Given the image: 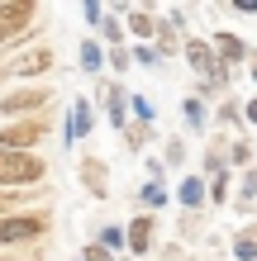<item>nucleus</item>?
I'll list each match as a JSON object with an SVG mask.
<instances>
[{
	"instance_id": "24",
	"label": "nucleus",
	"mask_w": 257,
	"mask_h": 261,
	"mask_svg": "<svg viewBox=\"0 0 257 261\" xmlns=\"http://www.w3.org/2000/svg\"><path fill=\"white\" fill-rule=\"evenodd\" d=\"M124 238H129V233H119V228H105V247H119Z\"/></svg>"
},
{
	"instance_id": "11",
	"label": "nucleus",
	"mask_w": 257,
	"mask_h": 261,
	"mask_svg": "<svg viewBox=\"0 0 257 261\" xmlns=\"http://www.w3.org/2000/svg\"><path fill=\"white\" fill-rule=\"evenodd\" d=\"M129 29H133L138 38H153V34H162V24H157L148 10H129Z\"/></svg>"
},
{
	"instance_id": "27",
	"label": "nucleus",
	"mask_w": 257,
	"mask_h": 261,
	"mask_svg": "<svg viewBox=\"0 0 257 261\" xmlns=\"http://www.w3.org/2000/svg\"><path fill=\"white\" fill-rule=\"evenodd\" d=\"M252 81H257V57H252Z\"/></svg>"
},
{
	"instance_id": "20",
	"label": "nucleus",
	"mask_w": 257,
	"mask_h": 261,
	"mask_svg": "<svg viewBox=\"0 0 257 261\" xmlns=\"http://www.w3.org/2000/svg\"><path fill=\"white\" fill-rule=\"evenodd\" d=\"M133 114H138V119H153V100H148V95H133Z\"/></svg>"
},
{
	"instance_id": "18",
	"label": "nucleus",
	"mask_w": 257,
	"mask_h": 261,
	"mask_svg": "<svg viewBox=\"0 0 257 261\" xmlns=\"http://www.w3.org/2000/svg\"><path fill=\"white\" fill-rule=\"evenodd\" d=\"M81 14H86L90 24H105V5H96V0H86V5H81Z\"/></svg>"
},
{
	"instance_id": "16",
	"label": "nucleus",
	"mask_w": 257,
	"mask_h": 261,
	"mask_svg": "<svg viewBox=\"0 0 257 261\" xmlns=\"http://www.w3.org/2000/svg\"><path fill=\"white\" fill-rule=\"evenodd\" d=\"M143 204H148V209L167 204V186H162V180H148V186H143Z\"/></svg>"
},
{
	"instance_id": "10",
	"label": "nucleus",
	"mask_w": 257,
	"mask_h": 261,
	"mask_svg": "<svg viewBox=\"0 0 257 261\" xmlns=\"http://www.w3.org/2000/svg\"><path fill=\"white\" fill-rule=\"evenodd\" d=\"M205 195H209V190H205L200 176H186V180H181V204H186V209H200Z\"/></svg>"
},
{
	"instance_id": "9",
	"label": "nucleus",
	"mask_w": 257,
	"mask_h": 261,
	"mask_svg": "<svg viewBox=\"0 0 257 261\" xmlns=\"http://www.w3.org/2000/svg\"><path fill=\"white\" fill-rule=\"evenodd\" d=\"M153 247V214H138L129 223V252H148Z\"/></svg>"
},
{
	"instance_id": "12",
	"label": "nucleus",
	"mask_w": 257,
	"mask_h": 261,
	"mask_svg": "<svg viewBox=\"0 0 257 261\" xmlns=\"http://www.w3.org/2000/svg\"><path fill=\"white\" fill-rule=\"evenodd\" d=\"M215 53H219V62H238L248 48H243V38H233V34H219L215 38Z\"/></svg>"
},
{
	"instance_id": "4",
	"label": "nucleus",
	"mask_w": 257,
	"mask_h": 261,
	"mask_svg": "<svg viewBox=\"0 0 257 261\" xmlns=\"http://www.w3.org/2000/svg\"><path fill=\"white\" fill-rule=\"evenodd\" d=\"M38 138H48V128H43V119H29V124H10L0 133V147L5 152H29Z\"/></svg>"
},
{
	"instance_id": "13",
	"label": "nucleus",
	"mask_w": 257,
	"mask_h": 261,
	"mask_svg": "<svg viewBox=\"0 0 257 261\" xmlns=\"http://www.w3.org/2000/svg\"><path fill=\"white\" fill-rule=\"evenodd\" d=\"M81 180L90 186V195H105V166H100L96 157H86V162H81Z\"/></svg>"
},
{
	"instance_id": "3",
	"label": "nucleus",
	"mask_w": 257,
	"mask_h": 261,
	"mask_svg": "<svg viewBox=\"0 0 257 261\" xmlns=\"http://www.w3.org/2000/svg\"><path fill=\"white\" fill-rule=\"evenodd\" d=\"M186 62H191L195 71H200L209 86H215V81H224V67H219V53H215V43H200V38H191V43H186Z\"/></svg>"
},
{
	"instance_id": "7",
	"label": "nucleus",
	"mask_w": 257,
	"mask_h": 261,
	"mask_svg": "<svg viewBox=\"0 0 257 261\" xmlns=\"http://www.w3.org/2000/svg\"><path fill=\"white\" fill-rule=\"evenodd\" d=\"M90 124H96V114H90V100H77V105H72V119H67V143L86 138Z\"/></svg>"
},
{
	"instance_id": "26",
	"label": "nucleus",
	"mask_w": 257,
	"mask_h": 261,
	"mask_svg": "<svg viewBox=\"0 0 257 261\" xmlns=\"http://www.w3.org/2000/svg\"><path fill=\"white\" fill-rule=\"evenodd\" d=\"M248 119H252V124H257V100H248V110H243Z\"/></svg>"
},
{
	"instance_id": "19",
	"label": "nucleus",
	"mask_w": 257,
	"mask_h": 261,
	"mask_svg": "<svg viewBox=\"0 0 257 261\" xmlns=\"http://www.w3.org/2000/svg\"><path fill=\"white\" fill-rule=\"evenodd\" d=\"M81 261H110V247H105V242H90Z\"/></svg>"
},
{
	"instance_id": "17",
	"label": "nucleus",
	"mask_w": 257,
	"mask_h": 261,
	"mask_svg": "<svg viewBox=\"0 0 257 261\" xmlns=\"http://www.w3.org/2000/svg\"><path fill=\"white\" fill-rule=\"evenodd\" d=\"M100 34H105V43H114V48H119V19H110V14H105Z\"/></svg>"
},
{
	"instance_id": "1",
	"label": "nucleus",
	"mask_w": 257,
	"mask_h": 261,
	"mask_svg": "<svg viewBox=\"0 0 257 261\" xmlns=\"http://www.w3.org/2000/svg\"><path fill=\"white\" fill-rule=\"evenodd\" d=\"M43 180V162L34 152H5L0 147V186H38Z\"/></svg>"
},
{
	"instance_id": "14",
	"label": "nucleus",
	"mask_w": 257,
	"mask_h": 261,
	"mask_svg": "<svg viewBox=\"0 0 257 261\" xmlns=\"http://www.w3.org/2000/svg\"><path fill=\"white\" fill-rule=\"evenodd\" d=\"M233 252H238V261H257V228H243L233 238Z\"/></svg>"
},
{
	"instance_id": "6",
	"label": "nucleus",
	"mask_w": 257,
	"mask_h": 261,
	"mask_svg": "<svg viewBox=\"0 0 257 261\" xmlns=\"http://www.w3.org/2000/svg\"><path fill=\"white\" fill-rule=\"evenodd\" d=\"M48 105V90H14V95L0 100V114H34Z\"/></svg>"
},
{
	"instance_id": "21",
	"label": "nucleus",
	"mask_w": 257,
	"mask_h": 261,
	"mask_svg": "<svg viewBox=\"0 0 257 261\" xmlns=\"http://www.w3.org/2000/svg\"><path fill=\"white\" fill-rule=\"evenodd\" d=\"M186 119H191V124H205V105L200 100H186Z\"/></svg>"
},
{
	"instance_id": "25",
	"label": "nucleus",
	"mask_w": 257,
	"mask_h": 261,
	"mask_svg": "<svg viewBox=\"0 0 257 261\" xmlns=\"http://www.w3.org/2000/svg\"><path fill=\"white\" fill-rule=\"evenodd\" d=\"M124 138H129V147H143V138H148V128H129Z\"/></svg>"
},
{
	"instance_id": "2",
	"label": "nucleus",
	"mask_w": 257,
	"mask_h": 261,
	"mask_svg": "<svg viewBox=\"0 0 257 261\" xmlns=\"http://www.w3.org/2000/svg\"><path fill=\"white\" fill-rule=\"evenodd\" d=\"M29 24H34V0H10V5H0V43L19 38Z\"/></svg>"
},
{
	"instance_id": "5",
	"label": "nucleus",
	"mask_w": 257,
	"mask_h": 261,
	"mask_svg": "<svg viewBox=\"0 0 257 261\" xmlns=\"http://www.w3.org/2000/svg\"><path fill=\"white\" fill-rule=\"evenodd\" d=\"M43 233V219L34 214H10V219H0V242H19V238H38Z\"/></svg>"
},
{
	"instance_id": "23",
	"label": "nucleus",
	"mask_w": 257,
	"mask_h": 261,
	"mask_svg": "<svg viewBox=\"0 0 257 261\" xmlns=\"http://www.w3.org/2000/svg\"><path fill=\"white\" fill-rule=\"evenodd\" d=\"M110 67H114V71H124V67H129V53H124V48H114V53H110Z\"/></svg>"
},
{
	"instance_id": "22",
	"label": "nucleus",
	"mask_w": 257,
	"mask_h": 261,
	"mask_svg": "<svg viewBox=\"0 0 257 261\" xmlns=\"http://www.w3.org/2000/svg\"><path fill=\"white\" fill-rule=\"evenodd\" d=\"M238 195H243V199L257 195V171H243V190H238Z\"/></svg>"
},
{
	"instance_id": "15",
	"label": "nucleus",
	"mask_w": 257,
	"mask_h": 261,
	"mask_svg": "<svg viewBox=\"0 0 257 261\" xmlns=\"http://www.w3.org/2000/svg\"><path fill=\"white\" fill-rule=\"evenodd\" d=\"M81 67H86V71H100V67H105V53H100V43H90V38L81 43Z\"/></svg>"
},
{
	"instance_id": "8",
	"label": "nucleus",
	"mask_w": 257,
	"mask_h": 261,
	"mask_svg": "<svg viewBox=\"0 0 257 261\" xmlns=\"http://www.w3.org/2000/svg\"><path fill=\"white\" fill-rule=\"evenodd\" d=\"M48 67H53V48H29L19 62H14L19 76H38V71H48Z\"/></svg>"
}]
</instances>
